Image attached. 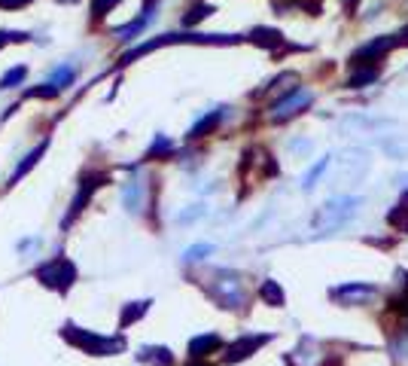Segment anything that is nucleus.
<instances>
[{"label": "nucleus", "instance_id": "25", "mask_svg": "<svg viewBox=\"0 0 408 366\" xmlns=\"http://www.w3.org/2000/svg\"><path fill=\"white\" fill-rule=\"evenodd\" d=\"M213 253V244H192L186 253H183V263H201Z\"/></svg>", "mask_w": 408, "mask_h": 366}, {"label": "nucleus", "instance_id": "33", "mask_svg": "<svg viewBox=\"0 0 408 366\" xmlns=\"http://www.w3.org/2000/svg\"><path fill=\"white\" fill-rule=\"evenodd\" d=\"M34 247H37V238H27V241H18V251H34Z\"/></svg>", "mask_w": 408, "mask_h": 366}, {"label": "nucleus", "instance_id": "23", "mask_svg": "<svg viewBox=\"0 0 408 366\" xmlns=\"http://www.w3.org/2000/svg\"><path fill=\"white\" fill-rule=\"evenodd\" d=\"M378 80V68L372 64V68H366V70H357L354 68V73L348 77V86L350 89H363V86H372V82Z\"/></svg>", "mask_w": 408, "mask_h": 366}, {"label": "nucleus", "instance_id": "1", "mask_svg": "<svg viewBox=\"0 0 408 366\" xmlns=\"http://www.w3.org/2000/svg\"><path fill=\"white\" fill-rule=\"evenodd\" d=\"M61 336H64V342H70L73 348H79L82 354H91V357H113V354L125 351L122 336H101V333H91V329H82L77 324H64Z\"/></svg>", "mask_w": 408, "mask_h": 366}, {"label": "nucleus", "instance_id": "9", "mask_svg": "<svg viewBox=\"0 0 408 366\" xmlns=\"http://www.w3.org/2000/svg\"><path fill=\"white\" fill-rule=\"evenodd\" d=\"M396 43H400V37H378V40L366 43L363 49L354 52V68H359V64H366V61H378L384 52H390Z\"/></svg>", "mask_w": 408, "mask_h": 366}, {"label": "nucleus", "instance_id": "17", "mask_svg": "<svg viewBox=\"0 0 408 366\" xmlns=\"http://www.w3.org/2000/svg\"><path fill=\"white\" fill-rule=\"evenodd\" d=\"M141 201H144V183L141 180H125L122 183V205L137 214L141 210Z\"/></svg>", "mask_w": 408, "mask_h": 366}, {"label": "nucleus", "instance_id": "11", "mask_svg": "<svg viewBox=\"0 0 408 366\" xmlns=\"http://www.w3.org/2000/svg\"><path fill=\"white\" fill-rule=\"evenodd\" d=\"M153 18H155V0H153V4H146V9L134 18V22H128L122 27H113V37H116V40H134V37L141 34L144 27L153 22Z\"/></svg>", "mask_w": 408, "mask_h": 366}, {"label": "nucleus", "instance_id": "34", "mask_svg": "<svg viewBox=\"0 0 408 366\" xmlns=\"http://www.w3.org/2000/svg\"><path fill=\"white\" fill-rule=\"evenodd\" d=\"M400 43H408V27H405V31H402V40Z\"/></svg>", "mask_w": 408, "mask_h": 366}, {"label": "nucleus", "instance_id": "4", "mask_svg": "<svg viewBox=\"0 0 408 366\" xmlns=\"http://www.w3.org/2000/svg\"><path fill=\"white\" fill-rule=\"evenodd\" d=\"M34 274H37V281H40L43 287H49V290H55V293H61V296L73 287V284H77V265H73L64 253L52 256V260H46Z\"/></svg>", "mask_w": 408, "mask_h": 366}, {"label": "nucleus", "instance_id": "32", "mask_svg": "<svg viewBox=\"0 0 408 366\" xmlns=\"http://www.w3.org/2000/svg\"><path fill=\"white\" fill-rule=\"evenodd\" d=\"M27 4H34V0H0V9H22Z\"/></svg>", "mask_w": 408, "mask_h": 366}, {"label": "nucleus", "instance_id": "30", "mask_svg": "<svg viewBox=\"0 0 408 366\" xmlns=\"http://www.w3.org/2000/svg\"><path fill=\"white\" fill-rule=\"evenodd\" d=\"M27 40H31V34H25V31H0V49L6 43H27Z\"/></svg>", "mask_w": 408, "mask_h": 366}, {"label": "nucleus", "instance_id": "12", "mask_svg": "<svg viewBox=\"0 0 408 366\" xmlns=\"http://www.w3.org/2000/svg\"><path fill=\"white\" fill-rule=\"evenodd\" d=\"M219 348H222V339L217 333H204V336H196L189 342V357H192V360H201V357L219 351Z\"/></svg>", "mask_w": 408, "mask_h": 366}, {"label": "nucleus", "instance_id": "28", "mask_svg": "<svg viewBox=\"0 0 408 366\" xmlns=\"http://www.w3.org/2000/svg\"><path fill=\"white\" fill-rule=\"evenodd\" d=\"M119 4H122V0H91V15H95V18H104L110 9H116Z\"/></svg>", "mask_w": 408, "mask_h": 366}, {"label": "nucleus", "instance_id": "35", "mask_svg": "<svg viewBox=\"0 0 408 366\" xmlns=\"http://www.w3.org/2000/svg\"><path fill=\"white\" fill-rule=\"evenodd\" d=\"M58 4H77V0H58Z\"/></svg>", "mask_w": 408, "mask_h": 366}, {"label": "nucleus", "instance_id": "31", "mask_svg": "<svg viewBox=\"0 0 408 366\" xmlns=\"http://www.w3.org/2000/svg\"><path fill=\"white\" fill-rule=\"evenodd\" d=\"M201 214H204V205H192L189 210H183L177 220H180V223H192V220H198Z\"/></svg>", "mask_w": 408, "mask_h": 366}, {"label": "nucleus", "instance_id": "15", "mask_svg": "<svg viewBox=\"0 0 408 366\" xmlns=\"http://www.w3.org/2000/svg\"><path fill=\"white\" fill-rule=\"evenodd\" d=\"M46 150H49V141L37 144V146H34V150H31V153H27V156H25V159H22V162H18V165H15L13 177H9V187H15V183H18V180H22V177H25V174H27V171H31V168H34V165H37V162H40V159H43V153H46Z\"/></svg>", "mask_w": 408, "mask_h": 366}, {"label": "nucleus", "instance_id": "6", "mask_svg": "<svg viewBox=\"0 0 408 366\" xmlns=\"http://www.w3.org/2000/svg\"><path fill=\"white\" fill-rule=\"evenodd\" d=\"M332 302L336 305H369L375 296H378V287L375 284H366V281H348V284H341V287H332Z\"/></svg>", "mask_w": 408, "mask_h": 366}, {"label": "nucleus", "instance_id": "29", "mask_svg": "<svg viewBox=\"0 0 408 366\" xmlns=\"http://www.w3.org/2000/svg\"><path fill=\"white\" fill-rule=\"evenodd\" d=\"M55 95H58V89H55L52 82H40L37 89H27L25 92V98H55Z\"/></svg>", "mask_w": 408, "mask_h": 366}, {"label": "nucleus", "instance_id": "27", "mask_svg": "<svg viewBox=\"0 0 408 366\" xmlns=\"http://www.w3.org/2000/svg\"><path fill=\"white\" fill-rule=\"evenodd\" d=\"M326 168H329V159H320V162H317V165H314V168H311L308 174H305L302 187H305V189H314V183H317V177H320V174H323V171H326Z\"/></svg>", "mask_w": 408, "mask_h": 366}, {"label": "nucleus", "instance_id": "8", "mask_svg": "<svg viewBox=\"0 0 408 366\" xmlns=\"http://www.w3.org/2000/svg\"><path fill=\"white\" fill-rule=\"evenodd\" d=\"M268 333H259V336H241V339H235V342H231L229 348H226V363H238V360H247L250 354H256L259 348H262L265 342H268Z\"/></svg>", "mask_w": 408, "mask_h": 366}, {"label": "nucleus", "instance_id": "22", "mask_svg": "<svg viewBox=\"0 0 408 366\" xmlns=\"http://www.w3.org/2000/svg\"><path fill=\"white\" fill-rule=\"evenodd\" d=\"M25 80H27V68H25V64H18V68L6 70L4 77H0V89H4V92L18 89V86H25Z\"/></svg>", "mask_w": 408, "mask_h": 366}, {"label": "nucleus", "instance_id": "2", "mask_svg": "<svg viewBox=\"0 0 408 366\" xmlns=\"http://www.w3.org/2000/svg\"><path fill=\"white\" fill-rule=\"evenodd\" d=\"M359 201L357 196H338V198H329L326 205H320L317 208V214H314L311 220V229L314 232H336V229L341 226H348L350 220L357 217V210H359Z\"/></svg>", "mask_w": 408, "mask_h": 366}, {"label": "nucleus", "instance_id": "18", "mask_svg": "<svg viewBox=\"0 0 408 366\" xmlns=\"http://www.w3.org/2000/svg\"><path fill=\"white\" fill-rule=\"evenodd\" d=\"M46 82H52V86L58 89V92L70 89L73 82H77V68H73V64H61V68L49 70V77H46Z\"/></svg>", "mask_w": 408, "mask_h": 366}, {"label": "nucleus", "instance_id": "5", "mask_svg": "<svg viewBox=\"0 0 408 366\" xmlns=\"http://www.w3.org/2000/svg\"><path fill=\"white\" fill-rule=\"evenodd\" d=\"M314 101V92L311 89H293L290 95H283V98H277L272 110H268V119L272 122H286V119H293V116H299L305 107H308Z\"/></svg>", "mask_w": 408, "mask_h": 366}, {"label": "nucleus", "instance_id": "19", "mask_svg": "<svg viewBox=\"0 0 408 366\" xmlns=\"http://www.w3.org/2000/svg\"><path fill=\"white\" fill-rule=\"evenodd\" d=\"M153 302L150 299H144V302H128V305H122V315H119V329H125V327H132L134 320H141L146 311H150Z\"/></svg>", "mask_w": 408, "mask_h": 366}, {"label": "nucleus", "instance_id": "16", "mask_svg": "<svg viewBox=\"0 0 408 366\" xmlns=\"http://www.w3.org/2000/svg\"><path fill=\"white\" fill-rule=\"evenodd\" d=\"M222 116H226V113H222V107H219V110H210V113H208V116H201V119H198V122H196V125H192V128H189V134H186V137H189V141H198V137H204V134H210V132H213V128H217V125L222 122Z\"/></svg>", "mask_w": 408, "mask_h": 366}, {"label": "nucleus", "instance_id": "26", "mask_svg": "<svg viewBox=\"0 0 408 366\" xmlns=\"http://www.w3.org/2000/svg\"><path fill=\"white\" fill-rule=\"evenodd\" d=\"M208 15H213V6L210 4H198V6H192L186 15H183V25H198L201 18H208Z\"/></svg>", "mask_w": 408, "mask_h": 366}, {"label": "nucleus", "instance_id": "20", "mask_svg": "<svg viewBox=\"0 0 408 366\" xmlns=\"http://www.w3.org/2000/svg\"><path fill=\"white\" fill-rule=\"evenodd\" d=\"M259 299H262L265 305H272V308H283V302H286L283 290L277 287V281H272V278L262 281V287H259Z\"/></svg>", "mask_w": 408, "mask_h": 366}, {"label": "nucleus", "instance_id": "24", "mask_svg": "<svg viewBox=\"0 0 408 366\" xmlns=\"http://www.w3.org/2000/svg\"><path fill=\"white\" fill-rule=\"evenodd\" d=\"M174 153V144H171V137H165V134H155V141L153 146L146 150V159H159V156H171Z\"/></svg>", "mask_w": 408, "mask_h": 366}, {"label": "nucleus", "instance_id": "7", "mask_svg": "<svg viewBox=\"0 0 408 366\" xmlns=\"http://www.w3.org/2000/svg\"><path fill=\"white\" fill-rule=\"evenodd\" d=\"M286 363H290V366H323V363H326V348H323L317 339L305 336L302 342L286 354Z\"/></svg>", "mask_w": 408, "mask_h": 366}, {"label": "nucleus", "instance_id": "14", "mask_svg": "<svg viewBox=\"0 0 408 366\" xmlns=\"http://www.w3.org/2000/svg\"><path fill=\"white\" fill-rule=\"evenodd\" d=\"M299 86H302V77H299V73L286 70V73H281L277 80L268 82V86H265L262 92H268V95H277V98H283V95H290L293 89H299ZM262 92H259V95H262Z\"/></svg>", "mask_w": 408, "mask_h": 366}, {"label": "nucleus", "instance_id": "13", "mask_svg": "<svg viewBox=\"0 0 408 366\" xmlns=\"http://www.w3.org/2000/svg\"><path fill=\"white\" fill-rule=\"evenodd\" d=\"M137 360L150 363V366H174V354H171V348H165V345H144L141 351H137Z\"/></svg>", "mask_w": 408, "mask_h": 366}, {"label": "nucleus", "instance_id": "10", "mask_svg": "<svg viewBox=\"0 0 408 366\" xmlns=\"http://www.w3.org/2000/svg\"><path fill=\"white\" fill-rule=\"evenodd\" d=\"M101 187V177H91V180H82V187H79V192L73 196V201H70V210H68V217H64V223H61V229H68L70 226V220H77L79 214H82V208L91 201V192H95Z\"/></svg>", "mask_w": 408, "mask_h": 366}, {"label": "nucleus", "instance_id": "3", "mask_svg": "<svg viewBox=\"0 0 408 366\" xmlns=\"http://www.w3.org/2000/svg\"><path fill=\"white\" fill-rule=\"evenodd\" d=\"M210 299L217 302L219 308H231V311H241L247 305V287H244V278L231 269H217L213 272V284L208 287Z\"/></svg>", "mask_w": 408, "mask_h": 366}, {"label": "nucleus", "instance_id": "21", "mask_svg": "<svg viewBox=\"0 0 408 366\" xmlns=\"http://www.w3.org/2000/svg\"><path fill=\"white\" fill-rule=\"evenodd\" d=\"M390 226L393 229H400V232H405L408 235V192H402V198L393 205V210H390Z\"/></svg>", "mask_w": 408, "mask_h": 366}]
</instances>
